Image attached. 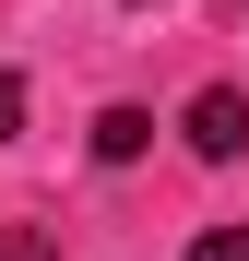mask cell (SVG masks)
<instances>
[{"instance_id": "5", "label": "cell", "mask_w": 249, "mask_h": 261, "mask_svg": "<svg viewBox=\"0 0 249 261\" xmlns=\"http://www.w3.org/2000/svg\"><path fill=\"white\" fill-rule=\"evenodd\" d=\"M131 12H154V0H131Z\"/></svg>"}, {"instance_id": "3", "label": "cell", "mask_w": 249, "mask_h": 261, "mask_svg": "<svg viewBox=\"0 0 249 261\" xmlns=\"http://www.w3.org/2000/svg\"><path fill=\"white\" fill-rule=\"evenodd\" d=\"M190 261H249V226H214V238H190Z\"/></svg>"}, {"instance_id": "6", "label": "cell", "mask_w": 249, "mask_h": 261, "mask_svg": "<svg viewBox=\"0 0 249 261\" xmlns=\"http://www.w3.org/2000/svg\"><path fill=\"white\" fill-rule=\"evenodd\" d=\"M237 12H249V0H237Z\"/></svg>"}, {"instance_id": "4", "label": "cell", "mask_w": 249, "mask_h": 261, "mask_svg": "<svg viewBox=\"0 0 249 261\" xmlns=\"http://www.w3.org/2000/svg\"><path fill=\"white\" fill-rule=\"evenodd\" d=\"M12 130H24V83L0 71V143H12Z\"/></svg>"}, {"instance_id": "2", "label": "cell", "mask_w": 249, "mask_h": 261, "mask_svg": "<svg viewBox=\"0 0 249 261\" xmlns=\"http://www.w3.org/2000/svg\"><path fill=\"white\" fill-rule=\"evenodd\" d=\"M143 143H154V119H143V107H107V119H95V166H131Z\"/></svg>"}, {"instance_id": "1", "label": "cell", "mask_w": 249, "mask_h": 261, "mask_svg": "<svg viewBox=\"0 0 249 261\" xmlns=\"http://www.w3.org/2000/svg\"><path fill=\"white\" fill-rule=\"evenodd\" d=\"M237 143H249V107L226 95V83H214V95H190V154H202V166H226Z\"/></svg>"}]
</instances>
